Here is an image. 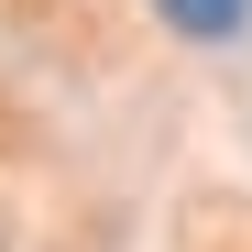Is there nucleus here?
Returning a JSON list of instances; mask_svg holds the SVG:
<instances>
[{
	"mask_svg": "<svg viewBox=\"0 0 252 252\" xmlns=\"http://www.w3.org/2000/svg\"><path fill=\"white\" fill-rule=\"evenodd\" d=\"M154 11L176 22V33H230V22H241V0H154Z\"/></svg>",
	"mask_w": 252,
	"mask_h": 252,
	"instance_id": "1",
	"label": "nucleus"
}]
</instances>
